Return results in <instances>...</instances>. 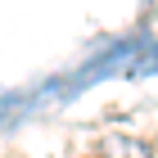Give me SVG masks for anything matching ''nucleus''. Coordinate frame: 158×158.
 Segmentation results:
<instances>
[{"label": "nucleus", "mask_w": 158, "mask_h": 158, "mask_svg": "<svg viewBox=\"0 0 158 158\" xmlns=\"http://www.w3.org/2000/svg\"><path fill=\"white\" fill-rule=\"evenodd\" d=\"M99 158H154V145L140 135H104L99 140Z\"/></svg>", "instance_id": "f257e3e1"}]
</instances>
